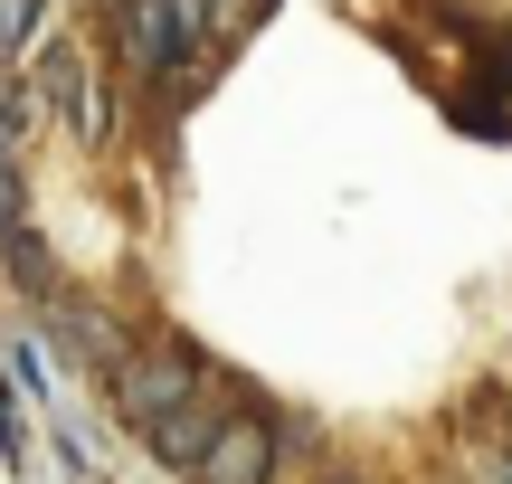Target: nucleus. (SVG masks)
<instances>
[{"label": "nucleus", "mask_w": 512, "mask_h": 484, "mask_svg": "<svg viewBox=\"0 0 512 484\" xmlns=\"http://www.w3.org/2000/svg\"><path fill=\"white\" fill-rule=\"evenodd\" d=\"M114 399H124V418L133 428H162V418H181L190 399H200V371H190L181 352H152V361H124V371H114Z\"/></svg>", "instance_id": "nucleus-1"}, {"label": "nucleus", "mask_w": 512, "mask_h": 484, "mask_svg": "<svg viewBox=\"0 0 512 484\" xmlns=\"http://www.w3.org/2000/svg\"><path fill=\"white\" fill-rule=\"evenodd\" d=\"M124 67L133 76H171L181 67V48H190V19H181V0H124Z\"/></svg>", "instance_id": "nucleus-2"}, {"label": "nucleus", "mask_w": 512, "mask_h": 484, "mask_svg": "<svg viewBox=\"0 0 512 484\" xmlns=\"http://www.w3.org/2000/svg\"><path fill=\"white\" fill-rule=\"evenodd\" d=\"M266 475H275V428L266 418H219V437L200 456V484H266Z\"/></svg>", "instance_id": "nucleus-3"}, {"label": "nucleus", "mask_w": 512, "mask_h": 484, "mask_svg": "<svg viewBox=\"0 0 512 484\" xmlns=\"http://www.w3.org/2000/svg\"><path fill=\"white\" fill-rule=\"evenodd\" d=\"M38 76H48V105L76 124V143H95V133H105V95H95V67H86V48H67V38H57V48L38 57Z\"/></svg>", "instance_id": "nucleus-4"}, {"label": "nucleus", "mask_w": 512, "mask_h": 484, "mask_svg": "<svg viewBox=\"0 0 512 484\" xmlns=\"http://www.w3.org/2000/svg\"><path fill=\"white\" fill-rule=\"evenodd\" d=\"M209 437H219V409H209V399H190L181 418H162V428H152V456H162V466H181V475H200Z\"/></svg>", "instance_id": "nucleus-5"}, {"label": "nucleus", "mask_w": 512, "mask_h": 484, "mask_svg": "<svg viewBox=\"0 0 512 484\" xmlns=\"http://www.w3.org/2000/svg\"><path fill=\"white\" fill-rule=\"evenodd\" d=\"M10 371H19V390H38V399H48V361H38V342H19V352H10Z\"/></svg>", "instance_id": "nucleus-6"}, {"label": "nucleus", "mask_w": 512, "mask_h": 484, "mask_svg": "<svg viewBox=\"0 0 512 484\" xmlns=\"http://www.w3.org/2000/svg\"><path fill=\"white\" fill-rule=\"evenodd\" d=\"M0 466H19V399L0 390Z\"/></svg>", "instance_id": "nucleus-7"}, {"label": "nucleus", "mask_w": 512, "mask_h": 484, "mask_svg": "<svg viewBox=\"0 0 512 484\" xmlns=\"http://www.w3.org/2000/svg\"><path fill=\"white\" fill-rule=\"evenodd\" d=\"M181 19H190V38H200L209 19H219V0H181Z\"/></svg>", "instance_id": "nucleus-8"}, {"label": "nucleus", "mask_w": 512, "mask_h": 484, "mask_svg": "<svg viewBox=\"0 0 512 484\" xmlns=\"http://www.w3.org/2000/svg\"><path fill=\"white\" fill-rule=\"evenodd\" d=\"M332 484H361V475H332Z\"/></svg>", "instance_id": "nucleus-9"}]
</instances>
